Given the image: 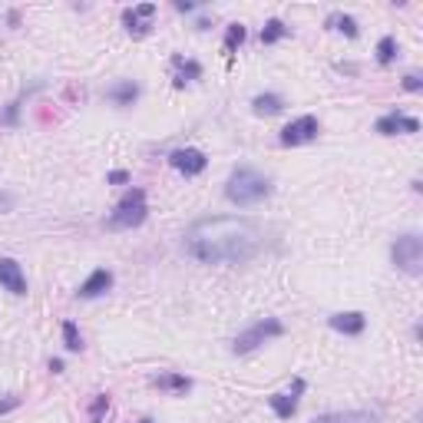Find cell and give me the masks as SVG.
<instances>
[{"mask_svg": "<svg viewBox=\"0 0 423 423\" xmlns=\"http://www.w3.org/2000/svg\"><path fill=\"white\" fill-rule=\"evenodd\" d=\"M420 87H423V80H420L417 73H407V76H403V89H407V93H417Z\"/></svg>", "mask_w": 423, "mask_h": 423, "instance_id": "25", "label": "cell"}, {"mask_svg": "<svg viewBox=\"0 0 423 423\" xmlns=\"http://www.w3.org/2000/svg\"><path fill=\"white\" fill-rule=\"evenodd\" d=\"M156 17V3H139V7H133V10H126L123 13V20H126V30L133 34V37H146L149 34V20Z\"/></svg>", "mask_w": 423, "mask_h": 423, "instance_id": "9", "label": "cell"}, {"mask_svg": "<svg viewBox=\"0 0 423 423\" xmlns=\"http://www.w3.org/2000/svg\"><path fill=\"white\" fill-rule=\"evenodd\" d=\"M318 133H321V123H318V116H298L295 123H288L285 129H281V146H304V142H311V139H318Z\"/></svg>", "mask_w": 423, "mask_h": 423, "instance_id": "6", "label": "cell"}, {"mask_svg": "<svg viewBox=\"0 0 423 423\" xmlns=\"http://www.w3.org/2000/svg\"><path fill=\"white\" fill-rule=\"evenodd\" d=\"M285 334V324L274 321V318H265V321H255L248 327V331H242V334L235 337V344H232V350L235 354H251L255 348H262L265 341H272V337H281Z\"/></svg>", "mask_w": 423, "mask_h": 423, "instance_id": "5", "label": "cell"}, {"mask_svg": "<svg viewBox=\"0 0 423 423\" xmlns=\"http://www.w3.org/2000/svg\"><path fill=\"white\" fill-rule=\"evenodd\" d=\"M152 384L159 387V390H172V394H186L188 387H192V380H188V377H182V373H162V377H156Z\"/></svg>", "mask_w": 423, "mask_h": 423, "instance_id": "18", "label": "cell"}, {"mask_svg": "<svg viewBox=\"0 0 423 423\" xmlns=\"http://www.w3.org/2000/svg\"><path fill=\"white\" fill-rule=\"evenodd\" d=\"M169 162H172V169H179L182 175H202L205 165H209V159H205L202 149H175L172 156H169Z\"/></svg>", "mask_w": 423, "mask_h": 423, "instance_id": "8", "label": "cell"}, {"mask_svg": "<svg viewBox=\"0 0 423 423\" xmlns=\"http://www.w3.org/2000/svg\"><path fill=\"white\" fill-rule=\"evenodd\" d=\"M112 288V272H106V268H96V272L89 274L87 281L80 285V298H100V295H106Z\"/></svg>", "mask_w": 423, "mask_h": 423, "instance_id": "11", "label": "cell"}, {"mask_svg": "<svg viewBox=\"0 0 423 423\" xmlns=\"http://www.w3.org/2000/svg\"><path fill=\"white\" fill-rule=\"evenodd\" d=\"M103 410H110V397L106 394H96V400H93V423H100Z\"/></svg>", "mask_w": 423, "mask_h": 423, "instance_id": "24", "label": "cell"}, {"mask_svg": "<svg viewBox=\"0 0 423 423\" xmlns=\"http://www.w3.org/2000/svg\"><path fill=\"white\" fill-rule=\"evenodd\" d=\"M139 423H152V420H149V417H142V420H139Z\"/></svg>", "mask_w": 423, "mask_h": 423, "instance_id": "29", "label": "cell"}, {"mask_svg": "<svg viewBox=\"0 0 423 423\" xmlns=\"http://www.w3.org/2000/svg\"><path fill=\"white\" fill-rule=\"evenodd\" d=\"M175 70H179V73H175V87H186L188 80H199L202 76V66L195 60H182V57H175Z\"/></svg>", "mask_w": 423, "mask_h": 423, "instance_id": "16", "label": "cell"}, {"mask_svg": "<svg viewBox=\"0 0 423 423\" xmlns=\"http://www.w3.org/2000/svg\"><path fill=\"white\" fill-rule=\"evenodd\" d=\"M0 285L7 288L10 295H27L24 268L13 262V258H0Z\"/></svg>", "mask_w": 423, "mask_h": 423, "instance_id": "10", "label": "cell"}, {"mask_svg": "<svg viewBox=\"0 0 423 423\" xmlns=\"http://www.w3.org/2000/svg\"><path fill=\"white\" fill-rule=\"evenodd\" d=\"M63 344H66V350H83V337H80V331H76L73 321H63Z\"/></svg>", "mask_w": 423, "mask_h": 423, "instance_id": "22", "label": "cell"}, {"mask_svg": "<svg viewBox=\"0 0 423 423\" xmlns=\"http://www.w3.org/2000/svg\"><path fill=\"white\" fill-rule=\"evenodd\" d=\"M136 96H139V87L133 80H123V83H116V87L106 89V100L116 103V106H133Z\"/></svg>", "mask_w": 423, "mask_h": 423, "instance_id": "14", "label": "cell"}, {"mask_svg": "<svg viewBox=\"0 0 423 423\" xmlns=\"http://www.w3.org/2000/svg\"><path fill=\"white\" fill-rule=\"evenodd\" d=\"M110 182H112V186H123V182H129V172L116 169V172H110Z\"/></svg>", "mask_w": 423, "mask_h": 423, "instance_id": "26", "label": "cell"}, {"mask_svg": "<svg viewBox=\"0 0 423 423\" xmlns=\"http://www.w3.org/2000/svg\"><path fill=\"white\" fill-rule=\"evenodd\" d=\"M331 327L341 331V334H361L364 327H367V318L361 311H344V314H334L331 318Z\"/></svg>", "mask_w": 423, "mask_h": 423, "instance_id": "13", "label": "cell"}, {"mask_svg": "<svg viewBox=\"0 0 423 423\" xmlns=\"http://www.w3.org/2000/svg\"><path fill=\"white\" fill-rule=\"evenodd\" d=\"M288 34H291V30H288L281 20H268V24H265V30H262V43H278V40L288 37Z\"/></svg>", "mask_w": 423, "mask_h": 423, "instance_id": "21", "label": "cell"}, {"mask_svg": "<svg viewBox=\"0 0 423 423\" xmlns=\"http://www.w3.org/2000/svg\"><path fill=\"white\" fill-rule=\"evenodd\" d=\"M373 129L380 133V136H397V133H420V119H413V116H403V112H387L380 116Z\"/></svg>", "mask_w": 423, "mask_h": 423, "instance_id": "7", "label": "cell"}, {"mask_svg": "<svg viewBox=\"0 0 423 423\" xmlns=\"http://www.w3.org/2000/svg\"><path fill=\"white\" fill-rule=\"evenodd\" d=\"M13 407H20V397H7V400H0V413L13 410Z\"/></svg>", "mask_w": 423, "mask_h": 423, "instance_id": "27", "label": "cell"}, {"mask_svg": "<svg viewBox=\"0 0 423 423\" xmlns=\"http://www.w3.org/2000/svg\"><path fill=\"white\" fill-rule=\"evenodd\" d=\"M10 205H13V199H10V195H3V192H0V212H7Z\"/></svg>", "mask_w": 423, "mask_h": 423, "instance_id": "28", "label": "cell"}, {"mask_svg": "<svg viewBox=\"0 0 423 423\" xmlns=\"http://www.w3.org/2000/svg\"><path fill=\"white\" fill-rule=\"evenodd\" d=\"M394 57H397V40H394V37H380V43H377V63L387 66V63H394Z\"/></svg>", "mask_w": 423, "mask_h": 423, "instance_id": "20", "label": "cell"}, {"mask_svg": "<svg viewBox=\"0 0 423 423\" xmlns=\"http://www.w3.org/2000/svg\"><path fill=\"white\" fill-rule=\"evenodd\" d=\"M311 423H380V417L367 410H341V413H321Z\"/></svg>", "mask_w": 423, "mask_h": 423, "instance_id": "12", "label": "cell"}, {"mask_svg": "<svg viewBox=\"0 0 423 423\" xmlns=\"http://www.w3.org/2000/svg\"><path fill=\"white\" fill-rule=\"evenodd\" d=\"M268 407H272L281 420H291L295 410H298V397H295V394H272V397H268Z\"/></svg>", "mask_w": 423, "mask_h": 423, "instance_id": "15", "label": "cell"}, {"mask_svg": "<svg viewBox=\"0 0 423 423\" xmlns=\"http://www.w3.org/2000/svg\"><path fill=\"white\" fill-rule=\"evenodd\" d=\"M327 27H334V30L348 34V37H357V20L348 17V13H334V17H327Z\"/></svg>", "mask_w": 423, "mask_h": 423, "instance_id": "19", "label": "cell"}, {"mask_svg": "<svg viewBox=\"0 0 423 423\" xmlns=\"http://www.w3.org/2000/svg\"><path fill=\"white\" fill-rule=\"evenodd\" d=\"M242 43H245V27L232 24V27H228V34H225V53H235Z\"/></svg>", "mask_w": 423, "mask_h": 423, "instance_id": "23", "label": "cell"}, {"mask_svg": "<svg viewBox=\"0 0 423 423\" xmlns=\"http://www.w3.org/2000/svg\"><path fill=\"white\" fill-rule=\"evenodd\" d=\"M265 248L262 225L235 215H212L188 225L186 251L199 265H245Z\"/></svg>", "mask_w": 423, "mask_h": 423, "instance_id": "1", "label": "cell"}, {"mask_svg": "<svg viewBox=\"0 0 423 423\" xmlns=\"http://www.w3.org/2000/svg\"><path fill=\"white\" fill-rule=\"evenodd\" d=\"M146 215H149V209H146V192L142 188H129L123 199H119V205L112 209V215L106 218V225H110L112 232H123V228L142 225Z\"/></svg>", "mask_w": 423, "mask_h": 423, "instance_id": "3", "label": "cell"}, {"mask_svg": "<svg viewBox=\"0 0 423 423\" xmlns=\"http://www.w3.org/2000/svg\"><path fill=\"white\" fill-rule=\"evenodd\" d=\"M390 255H394V265H397L403 274L417 278V274L423 272V238L417 235V232H407V235H400L397 242H394Z\"/></svg>", "mask_w": 423, "mask_h": 423, "instance_id": "4", "label": "cell"}, {"mask_svg": "<svg viewBox=\"0 0 423 423\" xmlns=\"http://www.w3.org/2000/svg\"><path fill=\"white\" fill-rule=\"evenodd\" d=\"M251 106H255L258 116H274V112H281L285 100H281L278 93H262V96H255V100H251Z\"/></svg>", "mask_w": 423, "mask_h": 423, "instance_id": "17", "label": "cell"}, {"mask_svg": "<svg viewBox=\"0 0 423 423\" xmlns=\"http://www.w3.org/2000/svg\"><path fill=\"white\" fill-rule=\"evenodd\" d=\"M272 195V179L262 172H255L248 165H242L235 172L228 175V182H225V199L232 202V205H242V209H248V205H258Z\"/></svg>", "mask_w": 423, "mask_h": 423, "instance_id": "2", "label": "cell"}]
</instances>
